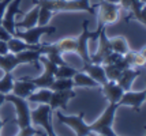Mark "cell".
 <instances>
[{
	"label": "cell",
	"mask_w": 146,
	"mask_h": 136,
	"mask_svg": "<svg viewBox=\"0 0 146 136\" xmlns=\"http://www.w3.org/2000/svg\"><path fill=\"white\" fill-rule=\"evenodd\" d=\"M33 4L45 8L52 14L57 12H79L85 11L94 15L96 4L92 6L90 0H33Z\"/></svg>",
	"instance_id": "6da1fadb"
},
{
	"label": "cell",
	"mask_w": 146,
	"mask_h": 136,
	"mask_svg": "<svg viewBox=\"0 0 146 136\" xmlns=\"http://www.w3.org/2000/svg\"><path fill=\"white\" fill-rule=\"evenodd\" d=\"M119 106H120L119 104L109 102L107 109L104 110V113L96 120L94 123L89 125L90 131L94 132V133H100V135H104V136H116L115 131L112 129V125H113L116 110H117Z\"/></svg>",
	"instance_id": "7a4b0ae2"
},
{
	"label": "cell",
	"mask_w": 146,
	"mask_h": 136,
	"mask_svg": "<svg viewBox=\"0 0 146 136\" xmlns=\"http://www.w3.org/2000/svg\"><path fill=\"white\" fill-rule=\"evenodd\" d=\"M102 27H97L96 32L89 30V20L85 19L82 25V33L75 37L76 38V55L81 57L83 63L90 61V52H89V41L90 39H97L100 35V30Z\"/></svg>",
	"instance_id": "3957f363"
},
{
	"label": "cell",
	"mask_w": 146,
	"mask_h": 136,
	"mask_svg": "<svg viewBox=\"0 0 146 136\" xmlns=\"http://www.w3.org/2000/svg\"><path fill=\"white\" fill-rule=\"evenodd\" d=\"M6 102L14 105L15 112H17V118L15 124L18 125V128H26L32 125V118H30V105L27 102L26 98H21L14 95L13 93L6 95Z\"/></svg>",
	"instance_id": "277c9868"
},
{
	"label": "cell",
	"mask_w": 146,
	"mask_h": 136,
	"mask_svg": "<svg viewBox=\"0 0 146 136\" xmlns=\"http://www.w3.org/2000/svg\"><path fill=\"white\" fill-rule=\"evenodd\" d=\"M52 114H53V112L51 110L49 105H44V104H40L38 108L30 110L32 124L37 125V127H42L45 129L46 136H57L55 129H53Z\"/></svg>",
	"instance_id": "5b68a950"
},
{
	"label": "cell",
	"mask_w": 146,
	"mask_h": 136,
	"mask_svg": "<svg viewBox=\"0 0 146 136\" xmlns=\"http://www.w3.org/2000/svg\"><path fill=\"white\" fill-rule=\"evenodd\" d=\"M56 33V27L51 26V25H45V26H37L30 27V29H23V30H19L15 29L13 37L19 38L22 41H25L27 44H32V45H37L40 44V38L44 35V34H55Z\"/></svg>",
	"instance_id": "8992f818"
},
{
	"label": "cell",
	"mask_w": 146,
	"mask_h": 136,
	"mask_svg": "<svg viewBox=\"0 0 146 136\" xmlns=\"http://www.w3.org/2000/svg\"><path fill=\"white\" fill-rule=\"evenodd\" d=\"M96 8H98L97 14V20H98V26L97 27H105L108 25L116 23L119 19V14H120V6L109 3L105 0H100L98 4H96Z\"/></svg>",
	"instance_id": "52a82bcc"
},
{
	"label": "cell",
	"mask_w": 146,
	"mask_h": 136,
	"mask_svg": "<svg viewBox=\"0 0 146 136\" xmlns=\"http://www.w3.org/2000/svg\"><path fill=\"white\" fill-rule=\"evenodd\" d=\"M38 61H40V63L42 64V67H44V72H42L38 78H26L25 76L23 79L32 82L37 89H49L52 82L55 80V71H56L57 65L53 64L52 61H49L44 55H41V56L38 57Z\"/></svg>",
	"instance_id": "ba28073f"
},
{
	"label": "cell",
	"mask_w": 146,
	"mask_h": 136,
	"mask_svg": "<svg viewBox=\"0 0 146 136\" xmlns=\"http://www.w3.org/2000/svg\"><path fill=\"white\" fill-rule=\"evenodd\" d=\"M56 116L59 121L67 127H70L71 129L75 132L76 136H89L92 131L89 128V124L85 123V112H81L76 116H66L60 110H56Z\"/></svg>",
	"instance_id": "9c48e42d"
},
{
	"label": "cell",
	"mask_w": 146,
	"mask_h": 136,
	"mask_svg": "<svg viewBox=\"0 0 146 136\" xmlns=\"http://www.w3.org/2000/svg\"><path fill=\"white\" fill-rule=\"evenodd\" d=\"M97 39H98V46L94 53H90V61L96 64H102L104 60L112 53V49L109 45V37L107 35L105 27H102L100 30V35Z\"/></svg>",
	"instance_id": "30bf717a"
},
{
	"label": "cell",
	"mask_w": 146,
	"mask_h": 136,
	"mask_svg": "<svg viewBox=\"0 0 146 136\" xmlns=\"http://www.w3.org/2000/svg\"><path fill=\"white\" fill-rule=\"evenodd\" d=\"M21 1H22V0H11V1L8 3L4 14H3V18L0 20L1 26L4 27L11 35L14 34L15 29H17V27H15V15H17V14H23L21 11V8H19Z\"/></svg>",
	"instance_id": "8fae6325"
},
{
	"label": "cell",
	"mask_w": 146,
	"mask_h": 136,
	"mask_svg": "<svg viewBox=\"0 0 146 136\" xmlns=\"http://www.w3.org/2000/svg\"><path fill=\"white\" fill-rule=\"evenodd\" d=\"M76 97V93L72 90H63V91H52L51 99H49V108L52 112H56L57 109H63L64 112L67 110L68 101Z\"/></svg>",
	"instance_id": "7c38bea8"
},
{
	"label": "cell",
	"mask_w": 146,
	"mask_h": 136,
	"mask_svg": "<svg viewBox=\"0 0 146 136\" xmlns=\"http://www.w3.org/2000/svg\"><path fill=\"white\" fill-rule=\"evenodd\" d=\"M146 98V90H141V91H124L123 95H121L120 101H119V105L120 106H130L133 108V110H135L137 113L141 110V106L145 102Z\"/></svg>",
	"instance_id": "4fadbf2b"
},
{
	"label": "cell",
	"mask_w": 146,
	"mask_h": 136,
	"mask_svg": "<svg viewBox=\"0 0 146 136\" xmlns=\"http://www.w3.org/2000/svg\"><path fill=\"white\" fill-rule=\"evenodd\" d=\"M124 90L117 84V82H112L108 80L107 83L101 86V94L105 97L108 102H113V104H119L121 95H123Z\"/></svg>",
	"instance_id": "5bb4252c"
},
{
	"label": "cell",
	"mask_w": 146,
	"mask_h": 136,
	"mask_svg": "<svg viewBox=\"0 0 146 136\" xmlns=\"http://www.w3.org/2000/svg\"><path fill=\"white\" fill-rule=\"evenodd\" d=\"M79 71L88 74L92 79H94L97 83L102 86L104 83H107V76H105V72H104V67L101 64H96V63H92V61H88V63H83L82 68Z\"/></svg>",
	"instance_id": "9a60e30c"
},
{
	"label": "cell",
	"mask_w": 146,
	"mask_h": 136,
	"mask_svg": "<svg viewBox=\"0 0 146 136\" xmlns=\"http://www.w3.org/2000/svg\"><path fill=\"white\" fill-rule=\"evenodd\" d=\"M128 16L126 18V22L131 19V18H135V19L139 22L141 25H146V10H145V1H141V0H133L130 7L127 8Z\"/></svg>",
	"instance_id": "2e32d148"
},
{
	"label": "cell",
	"mask_w": 146,
	"mask_h": 136,
	"mask_svg": "<svg viewBox=\"0 0 146 136\" xmlns=\"http://www.w3.org/2000/svg\"><path fill=\"white\" fill-rule=\"evenodd\" d=\"M36 90H37V87H36L32 82H29V80H26V79L21 78V79L14 80V86H13L11 93H13L14 95H17V97L27 98L33 91H36Z\"/></svg>",
	"instance_id": "e0dca14e"
},
{
	"label": "cell",
	"mask_w": 146,
	"mask_h": 136,
	"mask_svg": "<svg viewBox=\"0 0 146 136\" xmlns=\"http://www.w3.org/2000/svg\"><path fill=\"white\" fill-rule=\"evenodd\" d=\"M139 75H141L139 68H133V67L126 68V70L121 71V75H120V78H119V80H117V84H119L124 91L131 90L134 80L138 78Z\"/></svg>",
	"instance_id": "ac0fdd59"
},
{
	"label": "cell",
	"mask_w": 146,
	"mask_h": 136,
	"mask_svg": "<svg viewBox=\"0 0 146 136\" xmlns=\"http://www.w3.org/2000/svg\"><path fill=\"white\" fill-rule=\"evenodd\" d=\"M42 44H37V45H32V44H27L25 41L19 38H15V37H11V38L7 41V48H8V52L10 53H19L23 52V51H38L41 49Z\"/></svg>",
	"instance_id": "d6986e66"
},
{
	"label": "cell",
	"mask_w": 146,
	"mask_h": 136,
	"mask_svg": "<svg viewBox=\"0 0 146 136\" xmlns=\"http://www.w3.org/2000/svg\"><path fill=\"white\" fill-rule=\"evenodd\" d=\"M38 12H40V7L34 4V7H33L32 10L23 15V19L21 20V22H15V27L17 29H30V27L37 26Z\"/></svg>",
	"instance_id": "ffe728a7"
},
{
	"label": "cell",
	"mask_w": 146,
	"mask_h": 136,
	"mask_svg": "<svg viewBox=\"0 0 146 136\" xmlns=\"http://www.w3.org/2000/svg\"><path fill=\"white\" fill-rule=\"evenodd\" d=\"M109 45H111L112 52L119 53V55H123V56L131 51V49H130V45H128L127 38H126V37H123V35L111 37V38H109Z\"/></svg>",
	"instance_id": "44dd1931"
},
{
	"label": "cell",
	"mask_w": 146,
	"mask_h": 136,
	"mask_svg": "<svg viewBox=\"0 0 146 136\" xmlns=\"http://www.w3.org/2000/svg\"><path fill=\"white\" fill-rule=\"evenodd\" d=\"M72 82H74V87H88V89H96V87H100V84L96 82L94 79H92L82 71H78L72 76Z\"/></svg>",
	"instance_id": "7402d4cb"
},
{
	"label": "cell",
	"mask_w": 146,
	"mask_h": 136,
	"mask_svg": "<svg viewBox=\"0 0 146 136\" xmlns=\"http://www.w3.org/2000/svg\"><path fill=\"white\" fill-rule=\"evenodd\" d=\"M53 48L56 49L57 52H60L62 55L63 53H70L74 52L76 53V38L75 37H66V38L57 41L55 44H52Z\"/></svg>",
	"instance_id": "603a6c76"
},
{
	"label": "cell",
	"mask_w": 146,
	"mask_h": 136,
	"mask_svg": "<svg viewBox=\"0 0 146 136\" xmlns=\"http://www.w3.org/2000/svg\"><path fill=\"white\" fill-rule=\"evenodd\" d=\"M51 95H52L51 89H37L36 91H33L26 99H27V102L48 105L49 104V99H51Z\"/></svg>",
	"instance_id": "cb8c5ba5"
},
{
	"label": "cell",
	"mask_w": 146,
	"mask_h": 136,
	"mask_svg": "<svg viewBox=\"0 0 146 136\" xmlns=\"http://www.w3.org/2000/svg\"><path fill=\"white\" fill-rule=\"evenodd\" d=\"M18 65L19 61L17 58V55H14V53L0 55V68L4 72H13Z\"/></svg>",
	"instance_id": "d4e9b609"
},
{
	"label": "cell",
	"mask_w": 146,
	"mask_h": 136,
	"mask_svg": "<svg viewBox=\"0 0 146 136\" xmlns=\"http://www.w3.org/2000/svg\"><path fill=\"white\" fill-rule=\"evenodd\" d=\"M17 55V58L19 61V65L21 64H33L36 65V61H38V57L42 55L41 51H23V52L15 53Z\"/></svg>",
	"instance_id": "484cf974"
},
{
	"label": "cell",
	"mask_w": 146,
	"mask_h": 136,
	"mask_svg": "<svg viewBox=\"0 0 146 136\" xmlns=\"http://www.w3.org/2000/svg\"><path fill=\"white\" fill-rule=\"evenodd\" d=\"M124 58L127 61L128 67H133V68H139L145 64V53L142 52H133L130 51L128 53L124 55Z\"/></svg>",
	"instance_id": "4316f807"
},
{
	"label": "cell",
	"mask_w": 146,
	"mask_h": 136,
	"mask_svg": "<svg viewBox=\"0 0 146 136\" xmlns=\"http://www.w3.org/2000/svg\"><path fill=\"white\" fill-rule=\"evenodd\" d=\"M52 91H63V90H72L74 89V82L72 78L70 79H63V78H55V80L52 82L51 87Z\"/></svg>",
	"instance_id": "83f0119b"
},
{
	"label": "cell",
	"mask_w": 146,
	"mask_h": 136,
	"mask_svg": "<svg viewBox=\"0 0 146 136\" xmlns=\"http://www.w3.org/2000/svg\"><path fill=\"white\" fill-rule=\"evenodd\" d=\"M14 80H15V78H14L13 72H4L3 78L0 79V93L4 95L10 94L13 90Z\"/></svg>",
	"instance_id": "f1b7e54d"
},
{
	"label": "cell",
	"mask_w": 146,
	"mask_h": 136,
	"mask_svg": "<svg viewBox=\"0 0 146 136\" xmlns=\"http://www.w3.org/2000/svg\"><path fill=\"white\" fill-rule=\"evenodd\" d=\"M79 70L76 68H72L68 64H64V65H59L55 71V78H63V79H70L75 75L76 72Z\"/></svg>",
	"instance_id": "f546056e"
},
{
	"label": "cell",
	"mask_w": 146,
	"mask_h": 136,
	"mask_svg": "<svg viewBox=\"0 0 146 136\" xmlns=\"http://www.w3.org/2000/svg\"><path fill=\"white\" fill-rule=\"evenodd\" d=\"M102 67H104V72H105L107 80H112V82H117L119 80V78L121 75V70H119L113 64H105Z\"/></svg>",
	"instance_id": "4dcf8cb0"
},
{
	"label": "cell",
	"mask_w": 146,
	"mask_h": 136,
	"mask_svg": "<svg viewBox=\"0 0 146 136\" xmlns=\"http://www.w3.org/2000/svg\"><path fill=\"white\" fill-rule=\"evenodd\" d=\"M36 135L44 136V133H41L38 129L33 128L32 125H30V127H26V128H21V129H19V132L15 136H36Z\"/></svg>",
	"instance_id": "1f68e13d"
},
{
	"label": "cell",
	"mask_w": 146,
	"mask_h": 136,
	"mask_svg": "<svg viewBox=\"0 0 146 136\" xmlns=\"http://www.w3.org/2000/svg\"><path fill=\"white\" fill-rule=\"evenodd\" d=\"M11 37H13V35L7 32L6 29L1 26V23H0V39H1V41H8Z\"/></svg>",
	"instance_id": "d6a6232c"
},
{
	"label": "cell",
	"mask_w": 146,
	"mask_h": 136,
	"mask_svg": "<svg viewBox=\"0 0 146 136\" xmlns=\"http://www.w3.org/2000/svg\"><path fill=\"white\" fill-rule=\"evenodd\" d=\"M4 102H6V95L0 93V106H1V105L4 104Z\"/></svg>",
	"instance_id": "836d02e7"
},
{
	"label": "cell",
	"mask_w": 146,
	"mask_h": 136,
	"mask_svg": "<svg viewBox=\"0 0 146 136\" xmlns=\"http://www.w3.org/2000/svg\"><path fill=\"white\" fill-rule=\"evenodd\" d=\"M7 123H8V121H3V120L0 118V136H1V128H3V127H4Z\"/></svg>",
	"instance_id": "e575fe53"
},
{
	"label": "cell",
	"mask_w": 146,
	"mask_h": 136,
	"mask_svg": "<svg viewBox=\"0 0 146 136\" xmlns=\"http://www.w3.org/2000/svg\"><path fill=\"white\" fill-rule=\"evenodd\" d=\"M105 1H109V3H115V4H119L120 0H105Z\"/></svg>",
	"instance_id": "d590c367"
},
{
	"label": "cell",
	"mask_w": 146,
	"mask_h": 136,
	"mask_svg": "<svg viewBox=\"0 0 146 136\" xmlns=\"http://www.w3.org/2000/svg\"><path fill=\"white\" fill-rule=\"evenodd\" d=\"M89 136H104V135H100V133H94V132H92Z\"/></svg>",
	"instance_id": "8d00e7d4"
}]
</instances>
